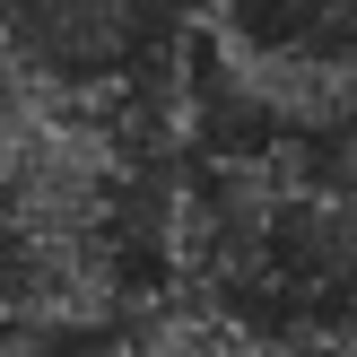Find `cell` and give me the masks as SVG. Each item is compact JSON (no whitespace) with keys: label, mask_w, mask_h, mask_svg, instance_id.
I'll return each instance as SVG.
<instances>
[{"label":"cell","mask_w":357,"mask_h":357,"mask_svg":"<svg viewBox=\"0 0 357 357\" xmlns=\"http://www.w3.org/2000/svg\"><path fill=\"white\" fill-rule=\"evenodd\" d=\"M201 0H0V61L17 87L96 114L114 149H174V79Z\"/></svg>","instance_id":"cell-1"}]
</instances>
